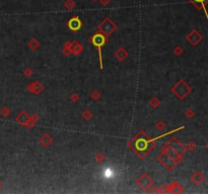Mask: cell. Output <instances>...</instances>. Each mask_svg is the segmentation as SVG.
I'll return each instance as SVG.
<instances>
[{"label": "cell", "mask_w": 208, "mask_h": 194, "mask_svg": "<svg viewBox=\"0 0 208 194\" xmlns=\"http://www.w3.org/2000/svg\"><path fill=\"white\" fill-rule=\"evenodd\" d=\"M106 42H107L106 38H105V35H102V33H96V35H95L92 38H90V42H92L95 47L98 48V50H99V60H101V67H102V53H101V51H102V47L106 44Z\"/></svg>", "instance_id": "1"}, {"label": "cell", "mask_w": 208, "mask_h": 194, "mask_svg": "<svg viewBox=\"0 0 208 194\" xmlns=\"http://www.w3.org/2000/svg\"><path fill=\"white\" fill-rule=\"evenodd\" d=\"M67 24H68L69 28H70L71 30H73V32H77V30H79L81 28V25H82L80 19L76 16L71 18V19L68 21Z\"/></svg>", "instance_id": "2"}, {"label": "cell", "mask_w": 208, "mask_h": 194, "mask_svg": "<svg viewBox=\"0 0 208 194\" xmlns=\"http://www.w3.org/2000/svg\"><path fill=\"white\" fill-rule=\"evenodd\" d=\"M116 28V26H115V24H114L113 22H111V21L109 20V24H106V22H102V25H101V29L102 30V32H105V35H111L113 32H114V29Z\"/></svg>", "instance_id": "3"}, {"label": "cell", "mask_w": 208, "mask_h": 194, "mask_svg": "<svg viewBox=\"0 0 208 194\" xmlns=\"http://www.w3.org/2000/svg\"><path fill=\"white\" fill-rule=\"evenodd\" d=\"M135 147H136L138 152L144 151V154H145L146 149H147V147H149V146H148V142H147L145 139H139L136 144H135Z\"/></svg>", "instance_id": "4"}, {"label": "cell", "mask_w": 208, "mask_h": 194, "mask_svg": "<svg viewBox=\"0 0 208 194\" xmlns=\"http://www.w3.org/2000/svg\"><path fill=\"white\" fill-rule=\"evenodd\" d=\"M192 4H194L198 9H204L205 5L208 3V0H189Z\"/></svg>", "instance_id": "5"}, {"label": "cell", "mask_w": 208, "mask_h": 194, "mask_svg": "<svg viewBox=\"0 0 208 194\" xmlns=\"http://www.w3.org/2000/svg\"><path fill=\"white\" fill-rule=\"evenodd\" d=\"M26 118H29V115H26V112H22L19 116L16 117V120L19 121V123H22V124H26Z\"/></svg>", "instance_id": "6"}, {"label": "cell", "mask_w": 208, "mask_h": 194, "mask_svg": "<svg viewBox=\"0 0 208 194\" xmlns=\"http://www.w3.org/2000/svg\"><path fill=\"white\" fill-rule=\"evenodd\" d=\"M127 53H126V51L124 50V48H119V50H118V52H117V53H116V56L117 57H118V59L119 60H121V61H123V60H124L125 59V58L126 57H127Z\"/></svg>", "instance_id": "7"}, {"label": "cell", "mask_w": 208, "mask_h": 194, "mask_svg": "<svg viewBox=\"0 0 208 194\" xmlns=\"http://www.w3.org/2000/svg\"><path fill=\"white\" fill-rule=\"evenodd\" d=\"M1 114L3 115V116H8V115L10 114V110L7 107H3L1 109Z\"/></svg>", "instance_id": "8"}, {"label": "cell", "mask_w": 208, "mask_h": 194, "mask_svg": "<svg viewBox=\"0 0 208 194\" xmlns=\"http://www.w3.org/2000/svg\"><path fill=\"white\" fill-rule=\"evenodd\" d=\"M1 186H2V184H1V182H0V188H1Z\"/></svg>", "instance_id": "9"}]
</instances>
